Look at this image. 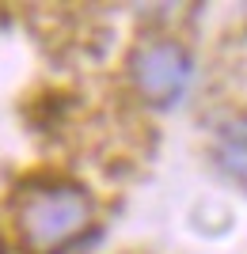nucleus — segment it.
I'll list each match as a JSON object with an SVG mask.
<instances>
[{
    "label": "nucleus",
    "mask_w": 247,
    "mask_h": 254,
    "mask_svg": "<svg viewBox=\"0 0 247 254\" xmlns=\"http://www.w3.org/2000/svg\"><path fill=\"white\" fill-rule=\"evenodd\" d=\"M217 159L225 163L228 175H240V179H247V129H244V126L228 129L225 137H221Z\"/></svg>",
    "instance_id": "7ed1b4c3"
},
{
    "label": "nucleus",
    "mask_w": 247,
    "mask_h": 254,
    "mask_svg": "<svg viewBox=\"0 0 247 254\" xmlns=\"http://www.w3.org/2000/svg\"><path fill=\"white\" fill-rule=\"evenodd\" d=\"M87 197L73 186H57V190H42L34 193L27 209L19 216V228L27 232L34 247H57L65 243L69 235H76L87 224Z\"/></svg>",
    "instance_id": "f03ea898"
},
{
    "label": "nucleus",
    "mask_w": 247,
    "mask_h": 254,
    "mask_svg": "<svg viewBox=\"0 0 247 254\" xmlns=\"http://www.w3.org/2000/svg\"><path fill=\"white\" fill-rule=\"evenodd\" d=\"M129 72H133V84L149 103L156 106H171L186 95V87L194 80V61L190 53L179 42H152L141 46L129 61Z\"/></svg>",
    "instance_id": "f257e3e1"
}]
</instances>
